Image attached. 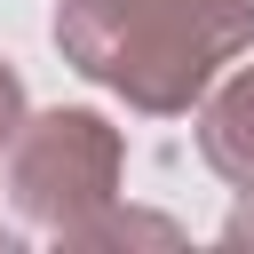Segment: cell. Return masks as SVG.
I'll list each match as a JSON object with an SVG mask.
<instances>
[{
	"mask_svg": "<svg viewBox=\"0 0 254 254\" xmlns=\"http://www.w3.org/2000/svg\"><path fill=\"white\" fill-rule=\"evenodd\" d=\"M56 40L87 79L167 119L190 111L238 48H254V0H64Z\"/></svg>",
	"mask_w": 254,
	"mask_h": 254,
	"instance_id": "6da1fadb",
	"label": "cell"
},
{
	"mask_svg": "<svg viewBox=\"0 0 254 254\" xmlns=\"http://www.w3.org/2000/svg\"><path fill=\"white\" fill-rule=\"evenodd\" d=\"M119 167H127V143H119L111 119H95V111H40L8 143V198L24 206V222L71 238L87 214H103L119 198Z\"/></svg>",
	"mask_w": 254,
	"mask_h": 254,
	"instance_id": "7a4b0ae2",
	"label": "cell"
},
{
	"mask_svg": "<svg viewBox=\"0 0 254 254\" xmlns=\"http://www.w3.org/2000/svg\"><path fill=\"white\" fill-rule=\"evenodd\" d=\"M198 151H206L214 175H230L238 190H254V64H238V71L206 95V111H198Z\"/></svg>",
	"mask_w": 254,
	"mask_h": 254,
	"instance_id": "3957f363",
	"label": "cell"
},
{
	"mask_svg": "<svg viewBox=\"0 0 254 254\" xmlns=\"http://www.w3.org/2000/svg\"><path fill=\"white\" fill-rule=\"evenodd\" d=\"M16 127H24V79L0 64V159H8V143H16Z\"/></svg>",
	"mask_w": 254,
	"mask_h": 254,
	"instance_id": "277c9868",
	"label": "cell"
}]
</instances>
